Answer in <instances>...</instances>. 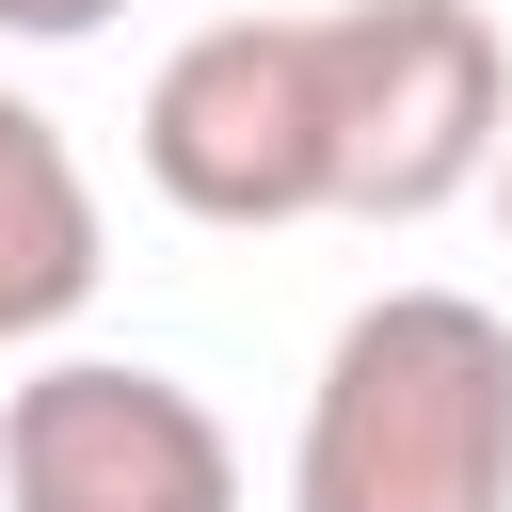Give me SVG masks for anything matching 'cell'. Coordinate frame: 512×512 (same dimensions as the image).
<instances>
[{
    "label": "cell",
    "instance_id": "4",
    "mask_svg": "<svg viewBox=\"0 0 512 512\" xmlns=\"http://www.w3.org/2000/svg\"><path fill=\"white\" fill-rule=\"evenodd\" d=\"M0 512H240V448L176 368L48 352L0 400Z\"/></svg>",
    "mask_w": 512,
    "mask_h": 512
},
{
    "label": "cell",
    "instance_id": "5",
    "mask_svg": "<svg viewBox=\"0 0 512 512\" xmlns=\"http://www.w3.org/2000/svg\"><path fill=\"white\" fill-rule=\"evenodd\" d=\"M96 272H112V240H96V176H80V144L0 80V352L64 336V320L96 304Z\"/></svg>",
    "mask_w": 512,
    "mask_h": 512
},
{
    "label": "cell",
    "instance_id": "2",
    "mask_svg": "<svg viewBox=\"0 0 512 512\" xmlns=\"http://www.w3.org/2000/svg\"><path fill=\"white\" fill-rule=\"evenodd\" d=\"M320 144L352 224H432L512 144V48L480 0H352L320 16Z\"/></svg>",
    "mask_w": 512,
    "mask_h": 512
},
{
    "label": "cell",
    "instance_id": "1",
    "mask_svg": "<svg viewBox=\"0 0 512 512\" xmlns=\"http://www.w3.org/2000/svg\"><path fill=\"white\" fill-rule=\"evenodd\" d=\"M288 512H512V320L480 288L352 304L304 384Z\"/></svg>",
    "mask_w": 512,
    "mask_h": 512
},
{
    "label": "cell",
    "instance_id": "6",
    "mask_svg": "<svg viewBox=\"0 0 512 512\" xmlns=\"http://www.w3.org/2000/svg\"><path fill=\"white\" fill-rule=\"evenodd\" d=\"M112 16H128V0H0L16 48H80V32H112Z\"/></svg>",
    "mask_w": 512,
    "mask_h": 512
},
{
    "label": "cell",
    "instance_id": "7",
    "mask_svg": "<svg viewBox=\"0 0 512 512\" xmlns=\"http://www.w3.org/2000/svg\"><path fill=\"white\" fill-rule=\"evenodd\" d=\"M496 224H512V144H496Z\"/></svg>",
    "mask_w": 512,
    "mask_h": 512
},
{
    "label": "cell",
    "instance_id": "3",
    "mask_svg": "<svg viewBox=\"0 0 512 512\" xmlns=\"http://www.w3.org/2000/svg\"><path fill=\"white\" fill-rule=\"evenodd\" d=\"M144 192L256 240V224H304L336 208V144H320V16H208L160 48L144 80Z\"/></svg>",
    "mask_w": 512,
    "mask_h": 512
}]
</instances>
